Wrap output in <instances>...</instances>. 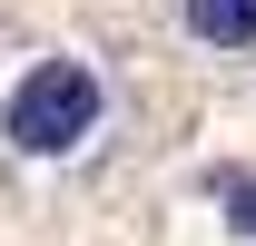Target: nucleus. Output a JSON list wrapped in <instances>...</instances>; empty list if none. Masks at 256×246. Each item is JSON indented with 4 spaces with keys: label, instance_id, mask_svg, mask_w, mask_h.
Returning a JSON list of instances; mask_svg holds the SVG:
<instances>
[{
    "label": "nucleus",
    "instance_id": "obj_1",
    "mask_svg": "<svg viewBox=\"0 0 256 246\" xmlns=\"http://www.w3.org/2000/svg\"><path fill=\"white\" fill-rule=\"evenodd\" d=\"M98 128H108V79L89 60H69V50L30 60L0 98V148L10 158H79Z\"/></svg>",
    "mask_w": 256,
    "mask_h": 246
},
{
    "label": "nucleus",
    "instance_id": "obj_2",
    "mask_svg": "<svg viewBox=\"0 0 256 246\" xmlns=\"http://www.w3.org/2000/svg\"><path fill=\"white\" fill-rule=\"evenodd\" d=\"M197 50H256V0H178Z\"/></svg>",
    "mask_w": 256,
    "mask_h": 246
},
{
    "label": "nucleus",
    "instance_id": "obj_3",
    "mask_svg": "<svg viewBox=\"0 0 256 246\" xmlns=\"http://www.w3.org/2000/svg\"><path fill=\"white\" fill-rule=\"evenodd\" d=\"M217 216H226V236H236V246H256V178L226 168V178H217Z\"/></svg>",
    "mask_w": 256,
    "mask_h": 246
}]
</instances>
